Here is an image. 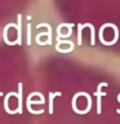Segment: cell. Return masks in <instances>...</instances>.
<instances>
[{
    "label": "cell",
    "mask_w": 120,
    "mask_h": 124,
    "mask_svg": "<svg viewBox=\"0 0 120 124\" xmlns=\"http://www.w3.org/2000/svg\"><path fill=\"white\" fill-rule=\"evenodd\" d=\"M118 100H119V101H120V94H119V96H118ZM118 112H119V114H120V110H118Z\"/></svg>",
    "instance_id": "obj_5"
},
{
    "label": "cell",
    "mask_w": 120,
    "mask_h": 124,
    "mask_svg": "<svg viewBox=\"0 0 120 124\" xmlns=\"http://www.w3.org/2000/svg\"><path fill=\"white\" fill-rule=\"evenodd\" d=\"M12 96H15V93H14V92L8 93V94L5 96V98H4V108L7 110L8 114H14V112H15V111H12V110H10V108H9V103H8V102H9V98H10Z\"/></svg>",
    "instance_id": "obj_4"
},
{
    "label": "cell",
    "mask_w": 120,
    "mask_h": 124,
    "mask_svg": "<svg viewBox=\"0 0 120 124\" xmlns=\"http://www.w3.org/2000/svg\"><path fill=\"white\" fill-rule=\"evenodd\" d=\"M0 96H3V93H1V92H0Z\"/></svg>",
    "instance_id": "obj_6"
},
{
    "label": "cell",
    "mask_w": 120,
    "mask_h": 124,
    "mask_svg": "<svg viewBox=\"0 0 120 124\" xmlns=\"http://www.w3.org/2000/svg\"><path fill=\"white\" fill-rule=\"evenodd\" d=\"M62 93L61 92H57V93H49L48 94V98H49V108H48V112L49 114H53V100L54 97H61Z\"/></svg>",
    "instance_id": "obj_3"
},
{
    "label": "cell",
    "mask_w": 120,
    "mask_h": 124,
    "mask_svg": "<svg viewBox=\"0 0 120 124\" xmlns=\"http://www.w3.org/2000/svg\"><path fill=\"white\" fill-rule=\"evenodd\" d=\"M106 83H99L98 88H97V92H96V96H97V114H102V108H101V97L102 96H106L107 93H102L101 92V88L102 87H106Z\"/></svg>",
    "instance_id": "obj_1"
},
{
    "label": "cell",
    "mask_w": 120,
    "mask_h": 124,
    "mask_svg": "<svg viewBox=\"0 0 120 124\" xmlns=\"http://www.w3.org/2000/svg\"><path fill=\"white\" fill-rule=\"evenodd\" d=\"M22 88H23L22 83H18V92L15 93V97L18 98V107L15 110L17 114H22Z\"/></svg>",
    "instance_id": "obj_2"
}]
</instances>
